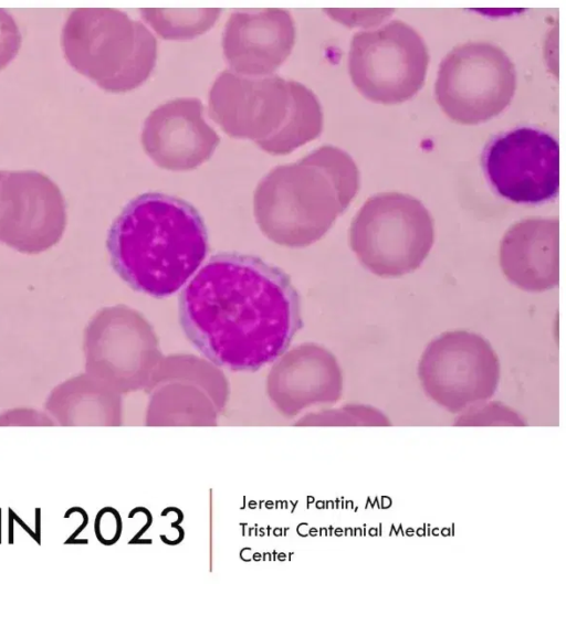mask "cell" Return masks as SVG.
Instances as JSON below:
<instances>
[{
  "mask_svg": "<svg viewBox=\"0 0 566 636\" xmlns=\"http://www.w3.org/2000/svg\"><path fill=\"white\" fill-rule=\"evenodd\" d=\"M179 321L206 358L232 371L273 362L303 326L290 277L235 252L213 255L188 283L179 297Z\"/></svg>",
  "mask_w": 566,
  "mask_h": 636,
  "instance_id": "cell-1",
  "label": "cell"
},
{
  "mask_svg": "<svg viewBox=\"0 0 566 636\" xmlns=\"http://www.w3.org/2000/svg\"><path fill=\"white\" fill-rule=\"evenodd\" d=\"M106 245L118 276L136 292L164 298L178 292L200 267L208 253V233L191 204L148 192L124 206Z\"/></svg>",
  "mask_w": 566,
  "mask_h": 636,
  "instance_id": "cell-2",
  "label": "cell"
},
{
  "mask_svg": "<svg viewBox=\"0 0 566 636\" xmlns=\"http://www.w3.org/2000/svg\"><path fill=\"white\" fill-rule=\"evenodd\" d=\"M359 172L344 150L322 146L260 181L255 211L271 237L292 245L319 239L355 198Z\"/></svg>",
  "mask_w": 566,
  "mask_h": 636,
  "instance_id": "cell-3",
  "label": "cell"
},
{
  "mask_svg": "<svg viewBox=\"0 0 566 636\" xmlns=\"http://www.w3.org/2000/svg\"><path fill=\"white\" fill-rule=\"evenodd\" d=\"M209 114L230 137L253 140L272 155H286L318 137L323 112L300 82L271 74L223 71L209 94Z\"/></svg>",
  "mask_w": 566,
  "mask_h": 636,
  "instance_id": "cell-4",
  "label": "cell"
},
{
  "mask_svg": "<svg viewBox=\"0 0 566 636\" xmlns=\"http://www.w3.org/2000/svg\"><path fill=\"white\" fill-rule=\"evenodd\" d=\"M65 59L103 89L127 92L144 83L157 59L154 34L126 12L76 9L63 28Z\"/></svg>",
  "mask_w": 566,
  "mask_h": 636,
  "instance_id": "cell-5",
  "label": "cell"
},
{
  "mask_svg": "<svg viewBox=\"0 0 566 636\" xmlns=\"http://www.w3.org/2000/svg\"><path fill=\"white\" fill-rule=\"evenodd\" d=\"M434 240L429 211L416 198L384 192L369 198L354 218L349 244L359 262L380 277L417 269Z\"/></svg>",
  "mask_w": 566,
  "mask_h": 636,
  "instance_id": "cell-6",
  "label": "cell"
},
{
  "mask_svg": "<svg viewBox=\"0 0 566 636\" xmlns=\"http://www.w3.org/2000/svg\"><path fill=\"white\" fill-rule=\"evenodd\" d=\"M516 88V71L497 45L469 41L441 61L436 98L441 109L461 124H478L499 115Z\"/></svg>",
  "mask_w": 566,
  "mask_h": 636,
  "instance_id": "cell-7",
  "label": "cell"
},
{
  "mask_svg": "<svg viewBox=\"0 0 566 636\" xmlns=\"http://www.w3.org/2000/svg\"><path fill=\"white\" fill-rule=\"evenodd\" d=\"M429 52L421 35L401 20L354 34L348 70L356 88L368 99L396 104L422 86Z\"/></svg>",
  "mask_w": 566,
  "mask_h": 636,
  "instance_id": "cell-8",
  "label": "cell"
},
{
  "mask_svg": "<svg viewBox=\"0 0 566 636\" xmlns=\"http://www.w3.org/2000/svg\"><path fill=\"white\" fill-rule=\"evenodd\" d=\"M418 375L428 398L451 413H462L493 396L500 381V361L482 336L449 331L428 344Z\"/></svg>",
  "mask_w": 566,
  "mask_h": 636,
  "instance_id": "cell-9",
  "label": "cell"
},
{
  "mask_svg": "<svg viewBox=\"0 0 566 636\" xmlns=\"http://www.w3.org/2000/svg\"><path fill=\"white\" fill-rule=\"evenodd\" d=\"M66 226L60 188L34 170H0V242L25 254L55 245Z\"/></svg>",
  "mask_w": 566,
  "mask_h": 636,
  "instance_id": "cell-10",
  "label": "cell"
},
{
  "mask_svg": "<svg viewBox=\"0 0 566 636\" xmlns=\"http://www.w3.org/2000/svg\"><path fill=\"white\" fill-rule=\"evenodd\" d=\"M484 168L491 184L503 198L516 203H541L553 199L558 191V144L538 129L517 128L490 144Z\"/></svg>",
  "mask_w": 566,
  "mask_h": 636,
  "instance_id": "cell-11",
  "label": "cell"
},
{
  "mask_svg": "<svg viewBox=\"0 0 566 636\" xmlns=\"http://www.w3.org/2000/svg\"><path fill=\"white\" fill-rule=\"evenodd\" d=\"M220 141L203 118V105L195 97L168 100L150 112L142 129L145 152L160 168L195 169L207 161Z\"/></svg>",
  "mask_w": 566,
  "mask_h": 636,
  "instance_id": "cell-12",
  "label": "cell"
},
{
  "mask_svg": "<svg viewBox=\"0 0 566 636\" xmlns=\"http://www.w3.org/2000/svg\"><path fill=\"white\" fill-rule=\"evenodd\" d=\"M294 42V20L281 9L234 11L222 34L231 72L244 76L271 75L289 57Z\"/></svg>",
  "mask_w": 566,
  "mask_h": 636,
  "instance_id": "cell-13",
  "label": "cell"
},
{
  "mask_svg": "<svg viewBox=\"0 0 566 636\" xmlns=\"http://www.w3.org/2000/svg\"><path fill=\"white\" fill-rule=\"evenodd\" d=\"M558 229L556 218H530L506 231L500 245V265L512 284L526 292L558 285Z\"/></svg>",
  "mask_w": 566,
  "mask_h": 636,
  "instance_id": "cell-14",
  "label": "cell"
},
{
  "mask_svg": "<svg viewBox=\"0 0 566 636\" xmlns=\"http://www.w3.org/2000/svg\"><path fill=\"white\" fill-rule=\"evenodd\" d=\"M142 18L164 39H192L209 30L218 20L219 9L159 10L142 9Z\"/></svg>",
  "mask_w": 566,
  "mask_h": 636,
  "instance_id": "cell-15",
  "label": "cell"
},
{
  "mask_svg": "<svg viewBox=\"0 0 566 636\" xmlns=\"http://www.w3.org/2000/svg\"><path fill=\"white\" fill-rule=\"evenodd\" d=\"M460 426L526 425L523 418L500 402H483L469 407L454 421Z\"/></svg>",
  "mask_w": 566,
  "mask_h": 636,
  "instance_id": "cell-16",
  "label": "cell"
},
{
  "mask_svg": "<svg viewBox=\"0 0 566 636\" xmlns=\"http://www.w3.org/2000/svg\"><path fill=\"white\" fill-rule=\"evenodd\" d=\"M21 44V35L10 13L0 9V70L15 56Z\"/></svg>",
  "mask_w": 566,
  "mask_h": 636,
  "instance_id": "cell-17",
  "label": "cell"
},
{
  "mask_svg": "<svg viewBox=\"0 0 566 636\" xmlns=\"http://www.w3.org/2000/svg\"><path fill=\"white\" fill-rule=\"evenodd\" d=\"M45 414L31 409H14L0 415V425H52Z\"/></svg>",
  "mask_w": 566,
  "mask_h": 636,
  "instance_id": "cell-18",
  "label": "cell"
}]
</instances>
